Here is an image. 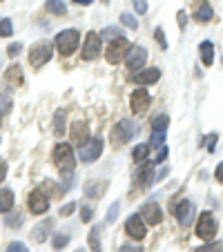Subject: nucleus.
Here are the masks:
<instances>
[{"mask_svg":"<svg viewBox=\"0 0 223 252\" xmlns=\"http://www.w3.org/2000/svg\"><path fill=\"white\" fill-rule=\"evenodd\" d=\"M74 210H76V203L71 201V203H67V205H63V208H61V217H71V214H74Z\"/></svg>","mask_w":223,"mask_h":252,"instance_id":"42","label":"nucleus"},{"mask_svg":"<svg viewBox=\"0 0 223 252\" xmlns=\"http://www.w3.org/2000/svg\"><path fill=\"white\" fill-rule=\"evenodd\" d=\"M194 252H223V243H221V241H212V243H205V246L196 248Z\"/></svg>","mask_w":223,"mask_h":252,"instance_id":"31","label":"nucleus"},{"mask_svg":"<svg viewBox=\"0 0 223 252\" xmlns=\"http://www.w3.org/2000/svg\"><path fill=\"white\" fill-rule=\"evenodd\" d=\"M5 176H7V161L0 158V181H5Z\"/></svg>","mask_w":223,"mask_h":252,"instance_id":"45","label":"nucleus"},{"mask_svg":"<svg viewBox=\"0 0 223 252\" xmlns=\"http://www.w3.org/2000/svg\"><path fill=\"white\" fill-rule=\"evenodd\" d=\"M145 61H147V52H145V47H141V45H132V47L127 49V54H125V65H127V69H132V71L143 69Z\"/></svg>","mask_w":223,"mask_h":252,"instance_id":"9","label":"nucleus"},{"mask_svg":"<svg viewBox=\"0 0 223 252\" xmlns=\"http://www.w3.org/2000/svg\"><path fill=\"white\" fill-rule=\"evenodd\" d=\"M90 250L92 252H100V228L96 225V228L90 230Z\"/></svg>","mask_w":223,"mask_h":252,"instance_id":"25","label":"nucleus"},{"mask_svg":"<svg viewBox=\"0 0 223 252\" xmlns=\"http://www.w3.org/2000/svg\"><path fill=\"white\" fill-rule=\"evenodd\" d=\"M217 141H219L217 134H210V136L205 138V143H208V152H214V150H217Z\"/></svg>","mask_w":223,"mask_h":252,"instance_id":"43","label":"nucleus"},{"mask_svg":"<svg viewBox=\"0 0 223 252\" xmlns=\"http://www.w3.org/2000/svg\"><path fill=\"white\" fill-rule=\"evenodd\" d=\"M150 94H147V90H134L132 98H129V105H132V112L134 114H143V112H147V107H150Z\"/></svg>","mask_w":223,"mask_h":252,"instance_id":"13","label":"nucleus"},{"mask_svg":"<svg viewBox=\"0 0 223 252\" xmlns=\"http://www.w3.org/2000/svg\"><path fill=\"white\" fill-rule=\"evenodd\" d=\"M212 16H214V11L208 0H194V18L199 20V23H210Z\"/></svg>","mask_w":223,"mask_h":252,"instance_id":"16","label":"nucleus"},{"mask_svg":"<svg viewBox=\"0 0 223 252\" xmlns=\"http://www.w3.org/2000/svg\"><path fill=\"white\" fill-rule=\"evenodd\" d=\"M132 47V45L125 40V36H121V38L116 40H109L107 43V52H105V58H107L109 65H119L121 61L125 58V52Z\"/></svg>","mask_w":223,"mask_h":252,"instance_id":"4","label":"nucleus"},{"mask_svg":"<svg viewBox=\"0 0 223 252\" xmlns=\"http://www.w3.org/2000/svg\"><path fill=\"white\" fill-rule=\"evenodd\" d=\"M11 33H14L11 20L9 18H2V20H0V36H2V38H7V36H11Z\"/></svg>","mask_w":223,"mask_h":252,"instance_id":"32","label":"nucleus"},{"mask_svg":"<svg viewBox=\"0 0 223 252\" xmlns=\"http://www.w3.org/2000/svg\"><path fill=\"white\" fill-rule=\"evenodd\" d=\"M214 176H217V181L223 183V161L217 165V170H214Z\"/></svg>","mask_w":223,"mask_h":252,"instance_id":"46","label":"nucleus"},{"mask_svg":"<svg viewBox=\"0 0 223 252\" xmlns=\"http://www.w3.org/2000/svg\"><path fill=\"white\" fill-rule=\"evenodd\" d=\"M54 56V49L49 43H36L29 49V63H32L33 69H40L43 65H47Z\"/></svg>","mask_w":223,"mask_h":252,"instance_id":"3","label":"nucleus"},{"mask_svg":"<svg viewBox=\"0 0 223 252\" xmlns=\"http://www.w3.org/2000/svg\"><path fill=\"white\" fill-rule=\"evenodd\" d=\"M52 158H54V165L61 174H67V172H74V152H71V145L69 143H56L54 145V152H52Z\"/></svg>","mask_w":223,"mask_h":252,"instance_id":"1","label":"nucleus"},{"mask_svg":"<svg viewBox=\"0 0 223 252\" xmlns=\"http://www.w3.org/2000/svg\"><path fill=\"white\" fill-rule=\"evenodd\" d=\"M134 9H136L138 14H145L147 11V0H134Z\"/></svg>","mask_w":223,"mask_h":252,"instance_id":"44","label":"nucleus"},{"mask_svg":"<svg viewBox=\"0 0 223 252\" xmlns=\"http://www.w3.org/2000/svg\"><path fill=\"white\" fill-rule=\"evenodd\" d=\"M74 2H76V5H92L94 0H74Z\"/></svg>","mask_w":223,"mask_h":252,"instance_id":"50","label":"nucleus"},{"mask_svg":"<svg viewBox=\"0 0 223 252\" xmlns=\"http://www.w3.org/2000/svg\"><path fill=\"white\" fill-rule=\"evenodd\" d=\"M45 7H47V11L49 14H54V16H65L67 14V7H65L63 0H47Z\"/></svg>","mask_w":223,"mask_h":252,"instance_id":"23","label":"nucleus"},{"mask_svg":"<svg viewBox=\"0 0 223 252\" xmlns=\"http://www.w3.org/2000/svg\"><path fill=\"white\" fill-rule=\"evenodd\" d=\"M100 154H103V138H92V141H85L81 145L78 157L85 163H94V161H98Z\"/></svg>","mask_w":223,"mask_h":252,"instance_id":"7","label":"nucleus"},{"mask_svg":"<svg viewBox=\"0 0 223 252\" xmlns=\"http://www.w3.org/2000/svg\"><path fill=\"white\" fill-rule=\"evenodd\" d=\"M121 23H123L127 29H138V23H136V18H134L132 14H125L123 11V14H121Z\"/></svg>","mask_w":223,"mask_h":252,"instance_id":"34","label":"nucleus"},{"mask_svg":"<svg viewBox=\"0 0 223 252\" xmlns=\"http://www.w3.org/2000/svg\"><path fill=\"white\" fill-rule=\"evenodd\" d=\"M11 110V98L7 94H0V112H9Z\"/></svg>","mask_w":223,"mask_h":252,"instance_id":"39","label":"nucleus"},{"mask_svg":"<svg viewBox=\"0 0 223 252\" xmlns=\"http://www.w3.org/2000/svg\"><path fill=\"white\" fill-rule=\"evenodd\" d=\"M167 123H170V119H167L165 114H161V116H157V119L152 121V129H154V132H165Z\"/></svg>","mask_w":223,"mask_h":252,"instance_id":"29","label":"nucleus"},{"mask_svg":"<svg viewBox=\"0 0 223 252\" xmlns=\"http://www.w3.org/2000/svg\"><path fill=\"white\" fill-rule=\"evenodd\" d=\"M52 219H45V221H40L36 228L32 230V239L36 243H43V241H47V237H49V230H52Z\"/></svg>","mask_w":223,"mask_h":252,"instance_id":"19","label":"nucleus"},{"mask_svg":"<svg viewBox=\"0 0 223 252\" xmlns=\"http://www.w3.org/2000/svg\"><path fill=\"white\" fill-rule=\"evenodd\" d=\"M11 208H14V192L0 190V212H11Z\"/></svg>","mask_w":223,"mask_h":252,"instance_id":"22","label":"nucleus"},{"mask_svg":"<svg viewBox=\"0 0 223 252\" xmlns=\"http://www.w3.org/2000/svg\"><path fill=\"white\" fill-rule=\"evenodd\" d=\"M176 20H179V27H181V29H185V23H188V16H185V11H179Z\"/></svg>","mask_w":223,"mask_h":252,"instance_id":"48","label":"nucleus"},{"mask_svg":"<svg viewBox=\"0 0 223 252\" xmlns=\"http://www.w3.org/2000/svg\"><path fill=\"white\" fill-rule=\"evenodd\" d=\"M54 134L56 136L65 134V110H58L56 116H54Z\"/></svg>","mask_w":223,"mask_h":252,"instance_id":"24","label":"nucleus"},{"mask_svg":"<svg viewBox=\"0 0 223 252\" xmlns=\"http://www.w3.org/2000/svg\"><path fill=\"white\" fill-rule=\"evenodd\" d=\"M157 181V176H154V163H143V167L138 170V186L145 190V188H150L152 183Z\"/></svg>","mask_w":223,"mask_h":252,"instance_id":"17","label":"nucleus"},{"mask_svg":"<svg viewBox=\"0 0 223 252\" xmlns=\"http://www.w3.org/2000/svg\"><path fill=\"white\" fill-rule=\"evenodd\" d=\"M85 141H90V125L78 121V123H71V143L83 145Z\"/></svg>","mask_w":223,"mask_h":252,"instance_id":"15","label":"nucleus"},{"mask_svg":"<svg viewBox=\"0 0 223 252\" xmlns=\"http://www.w3.org/2000/svg\"><path fill=\"white\" fill-rule=\"evenodd\" d=\"M5 252H29V250H27V246H25V243L14 241V243H9V248H7Z\"/></svg>","mask_w":223,"mask_h":252,"instance_id":"40","label":"nucleus"},{"mask_svg":"<svg viewBox=\"0 0 223 252\" xmlns=\"http://www.w3.org/2000/svg\"><path fill=\"white\" fill-rule=\"evenodd\" d=\"M52 243H54V250H63V248H65L67 243H69V234H65V232L54 234Z\"/></svg>","mask_w":223,"mask_h":252,"instance_id":"28","label":"nucleus"},{"mask_svg":"<svg viewBox=\"0 0 223 252\" xmlns=\"http://www.w3.org/2000/svg\"><path fill=\"white\" fill-rule=\"evenodd\" d=\"M27 205H29V212H33V214H45V212L49 210V196L45 194V190L36 188V190L29 192Z\"/></svg>","mask_w":223,"mask_h":252,"instance_id":"8","label":"nucleus"},{"mask_svg":"<svg viewBox=\"0 0 223 252\" xmlns=\"http://www.w3.org/2000/svg\"><path fill=\"white\" fill-rule=\"evenodd\" d=\"M217 219H214L210 212H203L196 221V237L205 239V241H214V234H217Z\"/></svg>","mask_w":223,"mask_h":252,"instance_id":"5","label":"nucleus"},{"mask_svg":"<svg viewBox=\"0 0 223 252\" xmlns=\"http://www.w3.org/2000/svg\"><path fill=\"white\" fill-rule=\"evenodd\" d=\"M199 52H201V61H203V65L205 67L212 65L214 63V45L210 43V40H203V43H201Z\"/></svg>","mask_w":223,"mask_h":252,"instance_id":"21","label":"nucleus"},{"mask_svg":"<svg viewBox=\"0 0 223 252\" xmlns=\"http://www.w3.org/2000/svg\"><path fill=\"white\" fill-rule=\"evenodd\" d=\"M119 208H121L119 201H116V203H112V208H109L107 217H105V223H114V221L119 219Z\"/></svg>","mask_w":223,"mask_h":252,"instance_id":"33","label":"nucleus"},{"mask_svg":"<svg viewBox=\"0 0 223 252\" xmlns=\"http://www.w3.org/2000/svg\"><path fill=\"white\" fill-rule=\"evenodd\" d=\"M154 38H157V43L161 45V49H167V43H165V33H163V29H154Z\"/></svg>","mask_w":223,"mask_h":252,"instance_id":"38","label":"nucleus"},{"mask_svg":"<svg viewBox=\"0 0 223 252\" xmlns=\"http://www.w3.org/2000/svg\"><path fill=\"white\" fill-rule=\"evenodd\" d=\"M23 221H25V217L20 212L18 214H7V225H9V228H18Z\"/></svg>","mask_w":223,"mask_h":252,"instance_id":"36","label":"nucleus"},{"mask_svg":"<svg viewBox=\"0 0 223 252\" xmlns=\"http://www.w3.org/2000/svg\"><path fill=\"white\" fill-rule=\"evenodd\" d=\"M141 214H143V219H145L150 225H159L163 221V210H161V205L154 203V201H152V203L143 205Z\"/></svg>","mask_w":223,"mask_h":252,"instance_id":"14","label":"nucleus"},{"mask_svg":"<svg viewBox=\"0 0 223 252\" xmlns=\"http://www.w3.org/2000/svg\"><path fill=\"white\" fill-rule=\"evenodd\" d=\"M147 154H150V145H138V148H134L132 152V158L136 163H143L147 158Z\"/></svg>","mask_w":223,"mask_h":252,"instance_id":"27","label":"nucleus"},{"mask_svg":"<svg viewBox=\"0 0 223 252\" xmlns=\"http://www.w3.org/2000/svg\"><path fill=\"white\" fill-rule=\"evenodd\" d=\"M20 52H23V43H11L7 47V56H11V58H16Z\"/></svg>","mask_w":223,"mask_h":252,"instance_id":"37","label":"nucleus"},{"mask_svg":"<svg viewBox=\"0 0 223 252\" xmlns=\"http://www.w3.org/2000/svg\"><path fill=\"white\" fill-rule=\"evenodd\" d=\"M159 78H161V69H157V67H150V69L138 71L136 76H134V81H136L138 85H154Z\"/></svg>","mask_w":223,"mask_h":252,"instance_id":"18","label":"nucleus"},{"mask_svg":"<svg viewBox=\"0 0 223 252\" xmlns=\"http://www.w3.org/2000/svg\"><path fill=\"white\" fill-rule=\"evenodd\" d=\"M103 2H105V5H107V2H109V0H103Z\"/></svg>","mask_w":223,"mask_h":252,"instance_id":"51","label":"nucleus"},{"mask_svg":"<svg viewBox=\"0 0 223 252\" xmlns=\"http://www.w3.org/2000/svg\"><path fill=\"white\" fill-rule=\"evenodd\" d=\"M163 143H165V132H152L150 145H154V148H163Z\"/></svg>","mask_w":223,"mask_h":252,"instance_id":"35","label":"nucleus"},{"mask_svg":"<svg viewBox=\"0 0 223 252\" xmlns=\"http://www.w3.org/2000/svg\"><path fill=\"white\" fill-rule=\"evenodd\" d=\"M78 252H83V250H78Z\"/></svg>","mask_w":223,"mask_h":252,"instance_id":"52","label":"nucleus"},{"mask_svg":"<svg viewBox=\"0 0 223 252\" xmlns=\"http://www.w3.org/2000/svg\"><path fill=\"white\" fill-rule=\"evenodd\" d=\"M5 81L9 83L11 87H18V85H23V69H20V65H11L9 69H7V74H5Z\"/></svg>","mask_w":223,"mask_h":252,"instance_id":"20","label":"nucleus"},{"mask_svg":"<svg viewBox=\"0 0 223 252\" xmlns=\"http://www.w3.org/2000/svg\"><path fill=\"white\" fill-rule=\"evenodd\" d=\"M98 36H103L105 40H116V38H121V36H123V32H121V29H116V27H105L103 32L98 33Z\"/></svg>","mask_w":223,"mask_h":252,"instance_id":"26","label":"nucleus"},{"mask_svg":"<svg viewBox=\"0 0 223 252\" xmlns=\"http://www.w3.org/2000/svg\"><path fill=\"white\" fill-rule=\"evenodd\" d=\"M165 158H167V148H165V145H163V148H161V150H159V157H157V163H163V161H165Z\"/></svg>","mask_w":223,"mask_h":252,"instance_id":"49","label":"nucleus"},{"mask_svg":"<svg viewBox=\"0 0 223 252\" xmlns=\"http://www.w3.org/2000/svg\"><path fill=\"white\" fill-rule=\"evenodd\" d=\"M100 54V36L94 32H90L85 36V43H83V61H94Z\"/></svg>","mask_w":223,"mask_h":252,"instance_id":"10","label":"nucleus"},{"mask_svg":"<svg viewBox=\"0 0 223 252\" xmlns=\"http://www.w3.org/2000/svg\"><path fill=\"white\" fill-rule=\"evenodd\" d=\"M43 190H47V192H49V196H54V199H61V196H63V192H65V190H63V188H58L54 181H45Z\"/></svg>","mask_w":223,"mask_h":252,"instance_id":"30","label":"nucleus"},{"mask_svg":"<svg viewBox=\"0 0 223 252\" xmlns=\"http://www.w3.org/2000/svg\"><path fill=\"white\" fill-rule=\"evenodd\" d=\"M92 219H94V210H92V208H87V205H85V208L81 210V221H85V223H90Z\"/></svg>","mask_w":223,"mask_h":252,"instance_id":"41","label":"nucleus"},{"mask_svg":"<svg viewBox=\"0 0 223 252\" xmlns=\"http://www.w3.org/2000/svg\"><path fill=\"white\" fill-rule=\"evenodd\" d=\"M78 45H81V33L76 29H65L56 36V49L63 56H71L78 49Z\"/></svg>","mask_w":223,"mask_h":252,"instance_id":"2","label":"nucleus"},{"mask_svg":"<svg viewBox=\"0 0 223 252\" xmlns=\"http://www.w3.org/2000/svg\"><path fill=\"white\" fill-rule=\"evenodd\" d=\"M176 212V221H179L183 228H188V225L192 223V219H194V214H196V208L194 203H190V201H179V205L174 208Z\"/></svg>","mask_w":223,"mask_h":252,"instance_id":"11","label":"nucleus"},{"mask_svg":"<svg viewBox=\"0 0 223 252\" xmlns=\"http://www.w3.org/2000/svg\"><path fill=\"white\" fill-rule=\"evenodd\" d=\"M125 230H127V234L132 239H136V241H143V239H145V234H147L141 214H132V217L127 219V223H125Z\"/></svg>","mask_w":223,"mask_h":252,"instance_id":"12","label":"nucleus"},{"mask_svg":"<svg viewBox=\"0 0 223 252\" xmlns=\"http://www.w3.org/2000/svg\"><path fill=\"white\" fill-rule=\"evenodd\" d=\"M119 252H143V248H138V246H127V243H125V246L121 248Z\"/></svg>","mask_w":223,"mask_h":252,"instance_id":"47","label":"nucleus"},{"mask_svg":"<svg viewBox=\"0 0 223 252\" xmlns=\"http://www.w3.org/2000/svg\"><path fill=\"white\" fill-rule=\"evenodd\" d=\"M134 132H136V125H134V121L129 119H123L119 121V125H114V132H112V141H114V145H123V143H129L134 136Z\"/></svg>","mask_w":223,"mask_h":252,"instance_id":"6","label":"nucleus"}]
</instances>
